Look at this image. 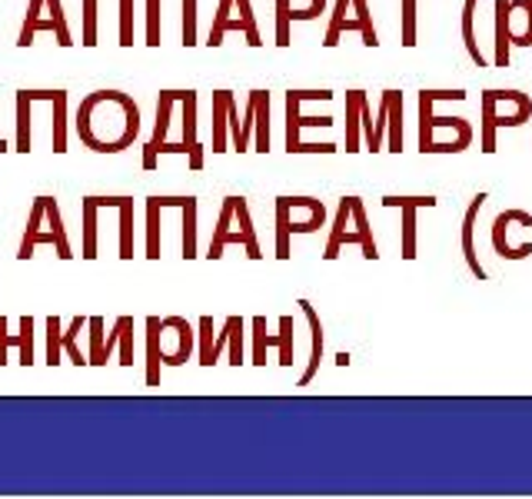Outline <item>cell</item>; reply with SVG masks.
<instances>
[{"label":"cell","mask_w":532,"mask_h":499,"mask_svg":"<svg viewBox=\"0 0 532 499\" xmlns=\"http://www.w3.org/2000/svg\"><path fill=\"white\" fill-rule=\"evenodd\" d=\"M343 34H360L366 47H380V34H376V24H373V14H370V4H366V0H336L330 27H326V37H323V47L333 50L336 44H340Z\"/></svg>","instance_id":"obj_7"},{"label":"cell","mask_w":532,"mask_h":499,"mask_svg":"<svg viewBox=\"0 0 532 499\" xmlns=\"http://www.w3.org/2000/svg\"><path fill=\"white\" fill-rule=\"evenodd\" d=\"M87 327V317H77L74 323H70V330L64 333L60 330V350H67L70 353V363L74 366H87V356L77 350V333Z\"/></svg>","instance_id":"obj_33"},{"label":"cell","mask_w":532,"mask_h":499,"mask_svg":"<svg viewBox=\"0 0 532 499\" xmlns=\"http://www.w3.org/2000/svg\"><path fill=\"white\" fill-rule=\"evenodd\" d=\"M286 100V154H293V147L300 144V134L306 127H333V117H303L300 104H310V100H333V90H303V87H290L283 94Z\"/></svg>","instance_id":"obj_11"},{"label":"cell","mask_w":532,"mask_h":499,"mask_svg":"<svg viewBox=\"0 0 532 499\" xmlns=\"http://www.w3.org/2000/svg\"><path fill=\"white\" fill-rule=\"evenodd\" d=\"M273 213H276V260H290V240L296 233H316L326 227V207L323 200L316 197H303V193H280L273 200Z\"/></svg>","instance_id":"obj_4"},{"label":"cell","mask_w":532,"mask_h":499,"mask_svg":"<svg viewBox=\"0 0 532 499\" xmlns=\"http://www.w3.org/2000/svg\"><path fill=\"white\" fill-rule=\"evenodd\" d=\"M293 317H280V333L276 336H270L266 333V320L263 317H253V323H250V330H253V353H250V360H253V366H266V350H280V366L283 370H290L293 366V360H296V346H293Z\"/></svg>","instance_id":"obj_14"},{"label":"cell","mask_w":532,"mask_h":499,"mask_svg":"<svg viewBox=\"0 0 532 499\" xmlns=\"http://www.w3.org/2000/svg\"><path fill=\"white\" fill-rule=\"evenodd\" d=\"M233 97V90L220 87L213 90V154H227V100Z\"/></svg>","instance_id":"obj_27"},{"label":"cell","mask_w":532,"mask_h":499,"mask_svg":"<svg viewBox=\"0 0 532 499\" xmlns=\"http://www.w3.org/2000/svg\"><path fill=\"white\" fill-rule=\"evenodd\" d=\"M343 247H360L366 260H380V247H376L370 217H366V203L360 193H346L340 207H336V220H333L330 240H326L323 260L333 263Z\"/></svg>","instance_id":"obj_3"},{"label":"cell","mask_w":532,"mask_h":499,"mask_svg":"<svg viewBox=\"0 0 532 499\" xmlns=\"http://www.w3.org/2000/svg\"><path fill=\"white\" fill-rule=\"evenodd\" d=\"M47 366H60V320L47 317Z\"/></svg>","instance_id":"obj_35"},{"label":"cell","mask_w":532,"mask_h":499,"mask_svg":"<svg viewBox=\"0 0 532 499\" xmlns=\"http://www.w3.org/2000/svg\"><path fill=\"white\" fill-rule=\"evenodd\" d=\"M513 230H532V213L526 210H503L493 223V253L499 260H526L532 257V240H513Z\"/></svg>","instance_id":"obj_12"},{"label":"cell","mask_w":532,"mask_h":499,"mask_svg":"<svg viewBox=\"0 0 532 499\" xmlns=\"http://www.w3.org/2000/svg\"><path fill=\"white\" fill-rule=\"evenodd\" d=\"M233 30H240V34L247 37L250 47H257V50L263 47L260 24H257V14H253L250 0H220V4H217V20H213L210 37H207V47H220L223 37L233 34Z\"/></svg>","instance_id":"obj_10"},{"label":"cell","mask_w":532,"mask_h":499,"mask_svg":"<svg viewBox=\"0 0 532 499\" xmlns=\"http://www.w3.org/2000/svg\"><path fill=\"white\" fill-rule=\"evenodd\" d=\"M380 107L386 110V140L383 147H390V154H403V90H383Z\"/></svg>","instance_id":"obj_22"},{"label":"cell","mask_w":532,"mask_h":499,"mask_svg":"<svg viewBox=\"0 0 532 499\" xmlns=\"http://www.w3.org/2000/svg\"><path fill=\"white\" fill-rule=\"evenodd\" d=\"M469 94L463 87H423L416 94L419 104V154H463L473 147L476 130L466 117H439V100H456L463 104Z\"/></svg>","instance_id":"obj_1"},{"label":"cell","mask_w":532,"mask_h":499,"mask_svg":"<svg viewBox=\"0 0 532 499\" xmlns=\"http://www.w3.org/2000/svg\"><path fill=\"white\" fill-rule=\"evenodd\" d=\"M532 120V97L513 87H486L479 94V150L496 154L499 130H516Z\"/></svg>","instance_id":"obj_2"},{"label":"cell","mask_w":532,"mask_h":499,"mask_svg":"<svg viewBox=\"0 0 532 499\" xmlns=\"http://www.w3.org/2000/svg\"><path fill=\"white\" fill-rule=\"evenodd\" d=\"M380 203L386 210H399V220H403V260L413 263L416 260V213L433 210L439 197L436 193H386Z\"/></svg>","instance_id":"obj_13"},{"label":"cell","mask_w":532,"mask_h":499,"mask_svg":"<svg viewBox=\"0 0 532 499\" xmlns=\"http://www.w3.org/2000/svg\"><path fill=\"white\" fill-rule=\"evenodd\" d=\"M403 7V47L413 50L416 47V0H399Z\"/></svg>","instance_id":"obj_34"},{"label":"cell","mask_w":532,"mask_h":499,"mask_svg":"<svg viewBox=\"0 0 532 499\" xmlns=\"http://www.w3.org/2000/svg\"><path fill=\"white\" fill-rule=\"evenodd\" d=\"M486 200H489V193H476V197L469 200L466 217H463V233H459V243H463V257H466L469 270H473L476 280H489V273H486L483 263H479V253H476V217H479V210H483Z\"/></svg>","instance_id":"obj_17"},{"label":"cell","mask_w":532,"mask_h":499,"mask_svg":"<svg viewBox=\"0 0 532 499\" xmlns=\"http://www.w3.org/2000/svg\"><path fill=\"white\" fill-rule=\"evenodd\" d=\"M303 310L306 323H310V363H306L303 376L296 380V386H310L316 380V373H320V363H323V350H326V336H323V323H320V313L313 310L310 300H296Z\"/></svg>","instance_id":"obj_18"},{"label":"cell","mask_w":532,"mask_h":499,"mask_svg":"<svg viewBox=\"0 0 532 499\" xmlns=\"http://www.w3.org/2000/svg\"><path fill=\"white\" fill-rule=\"evenodd\" d=\"M257 114H253V127H257V154H270V90H250Z\"/></svg>","instance_id":"obj_28"},{"label":"cell","mask_w":532,"mask_h":499,"mask_svg":"<svg viewBox=\"0 0 532 499\" xmlns=\"http://www.w3.org/2000/svg\"><path fill=\"white\" fill-rule=\"evenodd\" d=\"M120 47H133V0H120Z\"/></svg>","instance_id":"obj_37"},{"label":"cell","mask_w":532,"mask_h":499,"mask_svg":"<svg viewBox=\"0 0 532 499\" xmlns=\"http://www.w3.org/2000/svg\"><path fill=\"white\" fill-rule=\"evenodd\" d=\"M476 7H479V0H463L459 27H463V44L469 50V60H473L476 67H489V60H486L483 47H479V37H476Z\"/></svg>","instance_id":"obj_26"},{"label":"cell","mask_w":532,"mask_h":499,"mask_svg":"<svg viewBox=\"0 0 532 499\" xmlns=\"http://www.w3.org/2000/svg\"><path fill=\"white\" fill-rule=\"evenodd\" d=\"M160 336H163V320L160 317H147V383L150 390L153 386H160V366H163V343H160Z\"/></svg>","instance_id":"obj_25"},{"label":"cell","mask_w":532,"mask_h":499,"mask_svg":"<svg viewBox=\"0 0 532 499\" xmlns=\"http://www.w3.org/2000/svg\"><path fill=\"white\" fill-rule=\"evenodd\" d=\"M326 0H276V47H290V27L296 20H316L326 14Z\"/></svg>","instance_id":"obj_15"},{"label":"cell","mask_w":532,"mask_h":499,"mask_svg":"<svg viewBox=\"0 0 532 499\" xmlns=\"http://www.w3.org/2000/svg\"><path fill=\"white\" fill-rule=\"evenodd\" d=\"M17 346L20 366H34V317H20V333H7V317H0V366H7V350Z\"/></svg>","instance_id":"obj_21"},{"label":"cell","mask_w":532,"mask_h":499,"mask_svg":"<svg viewBox=\"0 0 532 499\" xmlns=\"http://www.w3.org/2000/svg\"><path fill=\"white\" fill-rule=\"evenodd\" d=\"M40 30H44V34H54L57 44L64 50L74 47V37H70V24H67V14L60 0H30L24 27H20V34H17V47L20 50L30 47Z\"/></svg>","instance_id":"obj_8"},{"label":"cell","mask_w":532,"mask_h":499,"mask_svg":"<svg viewBox=\"0 0 532 499\" xmlns=\"http://www.w3.org/2000/svg\"><path fill=\"white\" fill-rule=\"evenodd\" d=\"M227 247H243L250 260H263L257 227H253V217H250V203L243 193H230L220 203V220H217V233L210 240L207 260H220Z\"/></svg>","instance_id":"obj_6"},{"label":"cell","mask_w":532,"mask_h":499,"mask_svg":"<svg viewBox=\"0 0 532 499\" xmlns=\"http://www.w3.org/2000/svg\"><path fill=\"white\" fill-rule=\"evenodd\" d=\"M506 30L509 47H532V0H509Z\"/></svg>","instance_id":"obj_24"},{"label":"cell","mask_w":532,"mask_h":499,"mask_svg":"<svg viewBox=\"0 0 532 499\" xmlns=\"http://www.w3.org/2000/svg\"><path fill=\"white\" fill-rule=\"evenodd\" d=\"M97 0H84V47H97Z\"/></svg>","instance_id":"obj_36"},{"label":"cell","mask_w":532,"mask_h":499,"mask_svg":"<svg viewBox=\"0 0 532 499\" xmlns=\"http://www.w3.org/2000/svg\"><path fill=\"white\" fill-rule=\"evenodd\" d=\"M97 200L94 193L90 197H84V260H97L100 253V243H97Z\"/></svg>","instance_id":"obj_30"},{"label":"cell","mask_w":532,"mask_h":499,"mask_svg":"<svg viewBox=\"0 0 532 499\" xmlns=\"http://www.w3.org/2000/svg\"><path fill=\"white\" fill-rule=\"evenodd\" d=\"M97 207H117L120 210V260H133V197L130 193H104L97 197Z\"/></svg>","instance_id":"obj_23"},{"label":"cell","mask_w":532,"mask_h":499,"mask_svg":"<svg viewBox=\"0 0 532 499\" xmlns=\"http://www.w3.org/2000/svg\"><path fill=\"white\" fill-rule=\"evenodd\" d=\"M87 330H90V353H87V363L90 366H107L110 363V350L124 340V336H130L133 333V317H120L117 323H114V333L110 336H104V320L100 317H90L87 320Z\"/></svg>","instance_id":"obj_16"},{"label":"cell","mask_w":532,"mask_h":499,"mask_svg":"<svg viewBox=\"0 0 532 499\" xmlns=\"http://www.w3.org/2000/svg\"><path fill=\"white\" fill-rule=\"evenodd\" d=\"M370 104L363 87L346 90V154H360L363 150V107Z\"/></svg>","instance_id":"obj_20"},{"label":"cell","mask_w":532,"mask_h":499,"mask_svg":"<svg viewBox=\"0 0 532 499\" xmlns=\"http://www.w3.org/2000/svg\"><path fill=\"white\" fill-rule=\"evenodd\" d=\"M506 7H509V0H496V34H493V60L489 64H496V67H509L513 64V47H509V30H506Z\"/></svg>","instance_id":"obj_29"},{"label":"cell","mask_w":532,"mask_h":499,"mask_svg":"<svg viewBox=\"0 0 532 499\" xmlns=\"http://www.w3.org/2000/svg\"><path fill=\"white\" fill-rule=\"evenodd\" d=\"M147 260H160V203L157 193L147 197Z\"/></svg>","instance_id":"obj_32"},{"label":"cell","mask_w":532,"mask_h":499,"mask_svg":"<svg viewBox=\"0 0 532 499\" xmlns=\"http://www.w3.org/2000/svg\"><path fill=\"white\" fill-rule=\"evenodd\" d=\"M177 100L183 104V140H187V144H200L197 140V90L183 87L177 90Z\"/></svg>","instance_id":"obj_31"},{"label":"cell","mask_w":532,"mask_h":499,"mask_svg":"<svg viewBox=\"0 0 532 499\" xmlns=\"http://www.w3.org/2000/svg\"><path fill=\"white\" fill-rule=\"evenodd\" d=\"M173 104H177V90L173 87H163L160 90V97H157V127H153V134L150 140L143 144V170H157V144H163V137H167V127H170V110Z\"/></svg>","instance_id":"obj_19"},{"label":"cell","mask_w":532,"mask_h":499,"mask_svg":"<svg viewBox=\"0 0 532 499\" xmlns=\"http://www.w3.org/2000/svg\"><path fill=\"white\" fill-rule=\"evenodd\" d=\"M197 336H200L197 360H200L203 370L217 366L227 346H230V366H240V363H243V317H230V320L220 327V336H213V320H210V317H200Z\"/></svg>","instance_id":"obj_9"},{"label":"cell","mask_w":532,"mask_h":499,"mask_svg":"<svg viewBox=\"0 0 532 499\" xmlns=\"http://www.w3.org/2000/svg\"><path fill=\"white\" fill-rule=\"evenodd\" d=\"M37 247H54L57 257L64 263L74 260V250H70V237H67L64 217H60L57 197H50V193H40V197H34L24 240H20V247H17V260H30Z\"/></svg>","instance_id":"obj_5"},{"label":"cell","mask_w":532,"mask_h":499,"mask_svg":"<svg viewBox=\"0 0 532 499\" xmlns=\"http://www.w3.org/2000/svg\"><path fill=\"white\" fill-rule=\"evenodd\" d=\"M147 47H160V0H147Z\"/></svg>","instance_id":"obj_38"}]
</instances>
